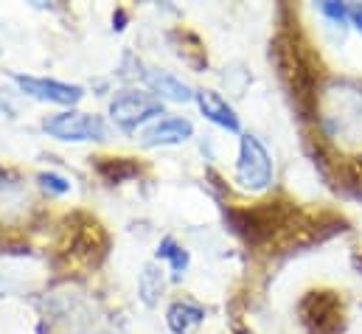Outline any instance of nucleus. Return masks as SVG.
<instances>
[{
	"mask_svg": "<svg viewBox=\"0 0 362 334\" xmlns=\"http://www.w3.org/2000/svg\"><path fill=\"white\" fill-rule=\"evenodd\" d=\"M194 101H197L199 113H202L211 124H216V127H222V129H228V132H239V129H242L236 110H233V107L228 104V98H222L216 90H197V93H194Z\"/></svg>",
	"mask_w": 362,
	"mask_h": 334,
	"instance_id": "nucleus-9",
	"label": "nucleus"
},
{
	"mask_svg": "<svg viewBox=\"0 0 362 334\" xmlns=\"http://www.w3.org/2000/svg\"><path fill=\"white\" fill-rule=\"evenodd\" d=\"M42 129L65 144H85V141H104L107 124L101 115L82 113V110H62L42 121Z\"/></svg>",
	"mask_w": 362,
	"mask_h": 334,
	"instance_id": "nucleus-4",
	"label": "nucleus"
},
{
	"mask_svg": "<svg viewBox=\"0 0 362 334\" xmlns=\"http://www.w3.org/2000/svg\"><path fill=\"white\" fill-rule=\"evenodd\" d=\"M163 287H166V275H163V267H158L155 261L144 267L141 272V281H138V289H141V298L146 306H155L158 298L163 295Z\"/></svg>",
	"mask_w": 362,
	"mask_h": 334,
	"instance_id": "nucleus-12",
	"label": "nucleus"
},
{
	"mask_svg": "<svg viewBox=\"0 0 362 334\" xmlns=\"http://www.w3.org/2000/svg\"><path fill=\"white\" fill-rule=\"evenodd\" d=\"M194 135V124L180 115H166L152 121L149 127L141 129V146L144 149H158V146H177L182 141H188Z\"/></svg>",
	"mask_w": 362,
	"mask_h": 334,
	"instance_id": "nucleus-7",
	"label": "nucleus"
},
{
	"mask_svg": "<svg viewBox=\"0 0 362 334\" xmlns=\"http://www.w3.org/2000/svg\"><path fill=\"white\" fill-rule=\"evenodd\" d=\"M11 82L23 90V96H28L34 101H45V104H57V107H68V110H74L85 98L82 84L45 79V76H28V74H11Z\"/></svg>",
	"mask_w": 362,
	"mask_h": 334,
	"instance_id": "nucleus-5",
	"label": "nucleus"
},
{
	"mask_svg": "<svg viewBox=\"0 0 362 334\" xmlns=\"http://www.w3.org/2000/svg\"><path fill=\"white\" fill-rule=\"evenodd\" d=\"M98 171L107 183H121L138 174V166L129 158H98Z\"/></svg>",
	"mask_w": 362,
	"mask_h": 334,
	"instance_id": "nucleus-13",
	"label": "nucleus"
},
{
	"mask_svg": "<svg viewBox=\"0 0 362 334\" xmlns=\"http://www.w3.org/2000/svg\"><path fill=\"white\" fill-rule=\"evenodd\" d=\"M202 321H205V309L197 306L194 301H175L166 309V326L172 329V334H194Z\"/></svg>",
	"mask_w": 362,
	"mask_h": 334,
	"instance_id": "nucleus-10",
	"label": "nucleus"
},
{
	"mask_svg": "<svg viewBox=\"0 0 362 334\" xmlns=\"http://www.w3.org/2000/svg\"><path fill=\"white\" fill-rule=\"evenodd\" d=\"M37 185H40L48 197H65V194L71 191V183H68L62 174H57V171H40V174H37Z\"/></svg>",
	"mask_w": 362,
	"mask_h": 334,
	"instance_id": "nucleus-14",
	"label": "nucleus"
},
{
	"mask_svg": "<svg viewBox=\"0 0 362 334\" xmlns=\"http://www.w3.org/2000/svg\"><path fill=\"white\" fill-rule=\"evenodd\" d=\"M320 127L343 152H362V90L351 82H332L320 96Z\"/></svg>",
	"mask_w": 362,
	"mask_h": 334,
	"instance_id": "nucleus-1",
	"label": "nucleus"
},
{
	"mask_svg": "<svg viewBox=\"0 0 362 334\" xmlns=\"http://www.w3.org/2000/svg\"><path fill=\"white\" fill-rule=\"evenodd\" d=\"M158 261H166L172 275H175V281H180L182 275H185V270H188V264H191V255H188V250L182 245H177L175 236H166L158 245Z\"/></svg>",
	"mask_w": 362,
	"mask_h": 334,
	"instance_id": "nucleus-11",
	"label": "nucleus"
},
{
	"mask_svg": "<svg viewBox=\"0 0 362 334\" xmlns=\"http://www.w3.org/2000/svg\"><path fill=\"white\" fill-rule=\"evenodd\" d=\"M349 20L354 23V28L362 34V3H357V6H349Z\"/></svg>",
	"mask_w": 362,
	"mask_h": 334,
	"instance_id": "nucleus-16",
	"label": "nucleus"
},
{
	"mask_svg": "<svg viewBox=\"0 0 362 334\" xmlns=\"http://www.w3.org/2000/svg\"><path fill=\"white\" fill-rule=\"evenodd\" d=\"M31 197L25 191V183L8 171L0 168V225L14 228L20 222H25V217L31 214Z\"/></svg>",
	"mask_w": 362,
	"mask_h": 334,
	"instance_id": "nucleus-6",
	"label": "nucleus"
},
{
	"mask_svg": "<svg viewBox=\"0 0 362 334\" xmlns=\"http://www.w3.org/2000/svg\"><path fill=\"white\" fill-rule=\"evenodd\" d=\"M141 79H144V84L149 87V93L158 96L160 101L188 104V101H194V93H197V90H191L182 79H177L175 74H169V71H158V68L144 71Z\"/></svg>",
	"mask_w": 362,
	"mask_h": 334,
	"instance_id": "nucleus-8",
	"label": "nucleus"
},
{
	"mask_svg": "<svg viewBox=\"0 0 362 334\" xmlns=\"http://www.w3.org/2000/svg\"><path fill=\"white\" fill-rule=\"evenodd\" d=\"M163 115V101L144 90H121L110 101V118L118 129L135 132L138 127H149L152 118Z\"/></svg>",
	"mask_w": 362,
	"mask_h": 334,
	"instance_id": "nucleus-3",
	"label": "nucleus"
},
{
	"mask_svg": "<svg viewBox=\"0 0 362 334\" xmlns=\"http://www.w3.org/2000/svg\"><path fill=\"white\" fill-rule=\"evenodd\" d=\"M320 11L332 20V23H337V25H343L346 20H349V6L346 3H334V0H326V3H320Z\"/></svg>",
	"mask_w": 362,
	"mask_h": 334,
	"instance_id": "nucleus-15",
	"label": "nucleus"
},
{
	"mask_svg": "<svg viewBox=\"0 0 362 334\" xmlns=\"http://www.w3.org/2000/svg\"><path fill=\"white\" fill-rule=\"evenodd\" d=\"M236 183L239 188L250 191V194H262L267 191L272 183V161L270 152L264 149V144L245 132L239 138V158H236Z\"/></svg>",
	"mask_w": 362,
	"mask_h": 334,
	"instance_id": "nucleus-2",
	"label": "nucleus"
}]
</instances>
